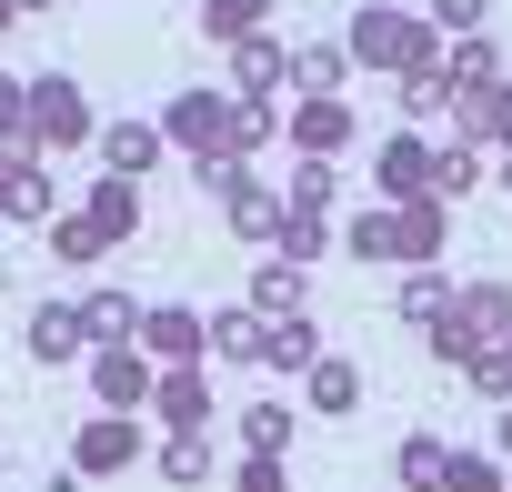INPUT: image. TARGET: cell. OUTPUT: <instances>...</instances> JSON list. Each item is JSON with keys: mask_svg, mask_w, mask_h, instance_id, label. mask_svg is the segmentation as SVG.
Masks as SVG:
<instances>
[{"mask_svg": "<svg viewBox=\"0 0 512 492\" xmlns=\"http://www.w3.org/2000/svg\"><path fill=\"white\" fill-rule=\"evenodd\" d=\"M422 11H402V0H362V11L342 21V51H352V71H402L412 51H422Z\"/></svg>", "mask_w": 512, "mask_h": 492, "instance_id": "6da1fadb", "label": "cell"}, {"mask_svg": "<svg viewBox=\"0 0 512 492\" xmlns=\"http://www.w3.org/2000/svg\"><path fill=\"white\" fill-rule=\"evenodd\" d=\"M91 131H101V121H91V91H81L71 71H41V81H31V131H21V141H31V151H81Z\"/></svg>", "mask_w": 512, "mask_h": 492, "instance_id": "7a4b0ae2", "label": "cell"}, {"mask_svg": "<svg viewBox=\"0 0 512 492\" xmlns=\"http://www.w3.org/2000/svg\"><path fill=\"white\" fill-rule=\"evenodd\" d=\"M161 141L191 151V161H221L231 151V91H171L161 101Z\"/></svg>", "mask_w": 512, "mask_h": 492, "instance_id": "3957f363", "label": "cell"}, {"mask_svg": "<svg viewBox=\"0 0 512 492\" xmlns=\"http://www.w3.org/2000/svg\"><path fill=\"white\" fill-rule=\"evenodd\" d=\"M352 91H332V101H292L282 111V141H292V161H342L352 151Z\"/></svg>", "mask_w": 512, "mask_h": 492, "instance_id": "277c9868", "label": "cell"}, {"mask_svg": "<svg viewBox=\"0 0 512 492\" xmlns=\"http://www.w3.org/2000/svg\"><path fill=\"white\" fill-rule=\"evenodd\" d=\"M141 352H151L161 372H201V362H211V312H191V302L141 312Z\"/></svg>", "mask_w": 512, "mask_h": 492, "instance_id": "5b68a950", "label": "cell"}, {"mask_svg": "<svg viewBox=\"0 0 512 492\" xmlns=\"http://www.w3.org/2000/svg\"><path fill=\"white\" fill-rule=\"evenodd\" d=\"M141 462V412H91L81 432H71V472L91 482V472H131Z\"/></svg>", "mask_w": 512, "mask_h": 492, "instance_id": "8992f818", "label": "cell"}, {"mask_svg": "<svg viewBox=\"0 0 512 492\" xmlns=\"http://www.w3.org/2000/svg\"><path fill=\"white\" fill-rule=\"evenodd\" d=\"M432 161H442V151H432L422 131H392L382 161H372V191H382L392 211H402V201H432Z\"/></svg>", "mask_w": 512, "mask_h": 492, "instance_id": "52a82bcc", "label": "cell"}, {"mask_svg": "<svg viewBox=\"0 0 512 492\" xmlns=\"http://www.w3.org/2000/svg\"><path fill=\"white\" fill-rule=\"evenodd\" d=\"M151 382H161V362H151L141 342L91 352V392H101V412H151Z\"/></svg>", "mask_w": 512, "mask_h": 492, "instance_id": "ba28073f", "label": "cell"}, {"mask_svg": "<svg viewBox=\"0 0 512 492\" xmlns=\"http://www.w3.org/2000/svg\"><path fill=\"white\" fill-rule=\"evenodd\" d=\"M442 322H452V332H462V342H472V362H482V352H492V342H502V332H512V282H462V292H452V312H442Z\"/></svg>", "mask_w": 512, "mask_h": 492, "instance_id": "9c48e42d", "label": "cell"}, {"mask_svg": "<svg viewBox=\"0 0 512 492\" xmlns=\"http://www.w3.org/2000/svg\"><path fill=\"white\" fill-rule=\"evenodd\" d=\"M31 362L41 372H61V362H91V332H81V302H31Z\"/></svg>", "mask_w": 512, "mask_h": 492, "instance_id": "30bf717a", "label": "cell"}, {"mask_svg": "<svg viewBox=\"0 0 512 492\" xmlns=\"http://www.w3.org/2000/svg\"><path fill=\"white\" fill-rule=\"evenodd\" d=\"M272 91H292V51H282L272 31L231 41V101H272Z\"/></svg>", "mask_w": 512, "mask_h": 492, "instance_id": "8fae6325", "label": "cell"}, {"mask_svg": "<svg viewBox=\"0 0 512 492\" xmlns=\"http://www.w3.org/2000/svg\"><path fill=\"white\" fill-rule=\"evenodd\" d=\"M91 141H101V171H111V181H141V171H161V151H171L161 121H101Z\"/></svg>", "mask_w": 512, "mask_h": 492, "instance_id": "7c38bea8", "label": "cell"}, {"mask_svg": "<svg viewBox=\"0 0 512 492\" xmlns=\"http://www.w3.org/2000/svg\"><path fill=\"white\" fill-rule=\"evenodd\" d=\"M221 221H231L241 241H262V252H272V231H282V191H272L262 171H241V181L221 191Z\"/></svg>", "mask_w": 512, "mask_h": 492, "instance_id": "4fadbf2b", "label": "cell"}, {"mask_svg": "<svg viewBox=\"0 0 512 492\" xmlns=\"http://www.w3.org/2000/svg\"><path fill=\"white\" fill-rule=\"evenodd\" d=\"M342 252H352V262H402V272H412V241H402V211H392V201H372V211L342 221Z\"/></svg>", "mask_w": 512, "mask_h": 492, "instance_id": "5bb4252c", "label": "cell"}, {"mask_svg": "<svg viewBox=\"0 0 512 492\" xmlns=\"http://www.w3.org/2000/svg\"><path fill=\"white\" fill-rule=\"evenodd\" d=\"M0 221H51V171L31 141H11V171H0Z\"/></svg>", "mask_w": 512, "mask_h": 492, "instance_id": "9a60e30c", "label": "cell"}, {"mask_svg": "<svg viewBox=\"0 0 512 492\" xmlns=\"http://www.w3.org/2000/svg\"><path fill=\"white\" fill-rule=\"evenodd\" d=\"M81 221L111 241V252H121V241L141 231V181H111V171H91V201H81Z\"/></svg>", "mask_w": 512, "mask_h": 492, "instance_id": "2e32d148", "label": "cell"}, {"mask_svg": "<svg viewBox=\"0 0 512 492\" xmlns=\"http://www.w3.org/2000/svg\"><path fill=\"white\" fill-rule=\"evenodd\" d=\"M151 422L161 432H211V382L201 372H161L151 382Z\"/></svg>", "mask_w": 512, "mask_h": 492, "instance_id": "e0dca14e", "label": "cell"}, {"mask_svg": "<svg viewBox=\"0 0 512 492\" xmlns=\"http://www.w3.org/2000/svg\"><path fill=\"white\" fill-rule=\"evenodd\" d=\"M81 332H91V352H121V342H141V302L131 292H81Z\"/></svg>", "mask_w": 512, "mask_h": 492, "instance_id": "ac0fdd59", "label": "cell"}, {"mask_svg": "<svg viewBox=\"0 0 512 492\" xmlns=\"http://www.w3.org/2000/svg\"><path fill=\"white\" fill-rule=\"evenodd\" d=\"M342 81H352V51H342V41H302V51H292V91H302V101H332Z\"/></svg>", "mask_w": 512, "mask_h": 492, "instance_id": "d6986e66", "label": "cell"}, {"mask_svg": "<svg viewBox=\"0 0 512 492\" xmlns=\"http://www.w3.org/2000/svg\"><path fill=\"white\" fill-rule=\"evenodd\" d=\"M492 91H502V81H492ZM492 91H452V111H442V121H452V141H462V151H502V101H492Z\"/></svg>", "mask_w": 512, "mask_h": 492, "instance_id": "ffe728a7", "label": "cell"}, {"mask_svg": "<svg viewBox=\"0 0 512 492\" xmlns=\"http://www.w3.org/2000/svg\"><path fill=\"white\" fill-rule=\"evenodd\" d=\"M452 292H462V282H442L432 262H412V272H402V292H392V312H402L412 332H432V322L452 312Z\"/></svg>", "mask_w": 512, "mask_h": 492, "instance_id": "44dd1931", "label": "cell"}, {"mask_svg": "<svg viewBox=\"0 0 512 492\" xmlns=\"http://www.w3.org/2000/svg\"><path fill=\"white\" fill-rule=\"evenodd\" d=\"M262 362H272V372H312V362H322V322H312V312L262 322Z\"/></svg>", "mask_w": 512, "mask_h": 492, "instance_id": "7402d4cb", "label": "cell"}, {"mask_svg": "<svg viewBox=\"0 0 512 492\" xmlns=\"http://www.w3.org/2000/svg\"><path fill=\"white\" fill-rule=\"evenodd\" d=\"M302 392H312V412H362V362H342V352H322L312 372H302Z\"/></svg>", "mask_w": 512, "mask_h": 492, "instance_id": "603a6c76", "label": "cell"}, {"mask_svg": "<svg viewBox=\"0 0 512 492\" xmlns=\"http://www.w3.org/2000/svg\"><path fill=\"white\" fill-rule=\"evenodd\" d=\"M322 252H332V211H292V201H282V231H272V262H302V272H312Z\"/></svg>", "mask_w": 512, "mask_h": 492, "instance_id": "cb8c5ba5", "label": "cell"}, {"mask_svg": "<svg viewBox=\"0 0 512 492\" xmlns=\"http://www.w3.org/2000/svg\"><path fill=\"white\" fill-rule=\"evenodd\" d=\"M292 422H302L292 402H272V392H251V402H241V452H272V462H282V452H292Z\"/></svg>", "mask_w": 512, "mask_h": 492, "instance_id": "d4e9b609", "label": "cell"}, {"mask_svg": "<svg viewBox=\"0 0 512 492\" xmlns=\"http://www.w3.org/2000/svg\"><path fill=\"white\" fill-rule=\"evenodd\" d=\"M262 322H292L302 312V262H251V292H241Z\"/></svg>", "mask_w": 512, "mask_h": 492, "instance_id": "484cf974", "label": "cell"}, {"mask_svg": "<svg viewBox=\"0 0 512 492\" xmlns=\"http://www.w3.org/2000/svg\"><path fill=\"white\" fill-rule=\"evenodd\" d=\"M272 11H282V0H201V41H251V31H272Z\"/></svg>", "mask_w": 512, "mask_h": 492, "instance_id": "4316f807", "label": "cell"}, {"mask_svg": "<svg viewBox=\"0 0 512 492\" xmlns=\"http://www.w3.org/2000/svg\"><path fill=\"white\" fill-rule=\"evenodd\" d=\"M282 141V101H231V151L221 161H262Z\"/></svg>", "mask_w": 512, "mask_h": 492, "instance_id": "83f0119b", "label": "cell"}, {"mask_svg": "<svg viewBox=\"0 0 512 492\" xmlns=\"http://www.w3.org/2000/svg\"><path fill=\"white\" fill-rule=\"evenodd\" d=\"M211 362H251V372H262V312H251V302L211 312Z\"/></svg>", "mask_w": 512, "mask_h": 492, "instance_id": "f1b7e54d", "label": "cell"}, {"mask_svg": "<svg viewBox=\"0 0 512 492\" xmlns=\"http://www.w3.org/2000/svg\"><path fill=\"white\" fill-rule=\"evenodd\" d=\"M482 181H492V151H462V141H442V161H432V201L452 211V201H462V191H482Z\"/></svg>", "mask_w": 512, "mask_h": 492, "instance_id": "f546056e", "label": "cell"}, {"mask_svg": "<svg viewBox=\"0 0 512 492\" xmlns=\"http://www.w3.org/2000/svg\"><path fill=\"white\" fill-rule=\"evenodd\" d=\"M442 462H452V442H442V432H402V452H392L402 492H442Z\"/></svg>", "mask_w": 512, "mask_h": 492, "instance_id": "4dcf8cb0", "label": "cell"}, {"mask_svg": "<svg viewBox=\"0 0 512 492\" xmlns=\"http://www.w3.org/2000/svg\"><path fill=\"white\" fill-rule=\"evenodd\" d=\"M442 71H452V91H492L502 81V51L472 31V41H442Z\"/></svg>", "mask_w": 512, "mask_h": 492, "instance_id": "1f68e13d", "label": "cell"}, {"mask_svg": "<svg viewBox=\"0 0 512 492\" xmlns=\"http://www.w3.org/2000/svg\"><path fill=\"white\" fill-rule=\"evenodd\" d=\"M151 462H161V482H171V492L211 482V442H201V432H161V452H151Z\"/></svg>", "mask_w": 512, "mask_h": 492, "instance_id": "d6a6232c", "label": "cell"}, {"mask_svg": "<svg viewBox=\"0 0 512 492\" xmlns=\"http://www.w3.org/2000/svg\"><path fill=\"white\" fill-rule=\"evenodd\" d=\"M442 492H512V462L502 452H452L442 462Z\"/></svg>", "mask_w": 512, "mask_h": 492, "instance_id": "836d02e7", "label": "cell"}, {"mask_svg": "<svg viewBox=\"0 0 512 492\" xmlns=\"http://www.w3.org/2000/svg\"><path fill=\"white\" fill-rule=\"evenodd\" d=\"M332 191H342V161H292V181H282L292 211H332Z\"/></svg>", "mask_w": 512, "mask_h": 492, "instance_id": "e575fe53", "label": "cell"}, {"mask_svg": "<svg viewBox=\"0 0 512 492\" xmlns=\"http://www.w3.org/2000/svg\"><path fill=\"white\" fill-rule=\"evenodd\" d=\"M101 252H111V241H101V231H91L81 211H71V221H51V262H71V272H91Z\"/></svg>", "mask_w": 512, "mask_h": 492, "instance_id": "d590c367", "label": "cell"}, {"mask_svg": "<svg viewBox=\"0 0 512 492\" xmlns=\"http://www.w3.org/2000/svg\"><path fill=\"white\" fill-rule=\"evenodd\" d=\"M422 21H432L442 41H472V31L492 21V0H432V11H422Z\"/></svg>", "mask_w": 512, "mask_h": 492, "instance_id": "8d00e7d4", "label": "cell"}, {"mask_svg": "<svg viewBox=\"0 0 512 492\" xmlns=\"http://www.w3.org/2000/svg\"><path fill=\"white\" fill-rule=\"evenodd\" d=\"M402 241H412V262L442 252V201H402Z\"/></svg>", "mask_w": 512, "mask_h": 492, "instance_id": "74e56055", "label": "cell"}, {"mask_svg": "<svg viewBox=\"0 0 512 492\" xmlns=\"http://www.w3.org/2000/svg\"><path fill=\"white\" fill-rule=\"evenodd\" d=\"M472 392H482V402H512V332H502V342L472 362Z\"/></svg>", "mask_w": 512, "mask_h": 492, "instance_id": "f35d334b", "label": "cell"}, {"mask_svg": "<svg viewBox=\"0 0 512 492\" xmlns=\"http://www.w3.org/2000/svg\"><path fill=\"white\" fill-rule=\"evenodd\" d=\"M21 131H31V81L0 71V141H21Z\"/></svg>", "mask_w": 512, "mask_h": 492, "instance_id": "ab89813d", "label": "cell"}, {"mask_svg": "<svg viewBox=\"0 0 512 492\" xmlns=\"http://www.w3.org/2000/svg\"><path fill=\"white\" fill-rule=\"evenodd\" d=\"M231 492H292V472H282L272 452H241V472H231Z\"/></svg>", "mask_w": 512, "mask_h": 492, "instance_id": "60d3db41", "label": "cell"}, {"mask_svg": "<svg viewBox=\"0 0 512 492\" xmlns=\"http://www.w3.org/2000/svg\"><path fill=\"white\" fill-rule=\"evenodd\" d=\"M492 452H502V462H512V402H502V412H492Z\"/></svg>", "mask_w": 512, "mask_h": 492, "instance_id": "b9f144b4", "label": "cell"}, {"mask_svg": "<svg viewBox=\"0 0 512 492\" xmlns=\"http://www.w3.org/2000/svg\"><path fill=\"white\" fill-rule=\"evenodd\" d=\"M492 101H502V151H512V81H502V91H492Z\"/></svg>", "mask_w": 512, "mask_h": 492, "instance_id": "7bdbcfd3", "label": "cell"}, {"mask_svg": "<svg viewBox=\"0 0 512 492\" xmlns=\"http://www.w3.org/2000/svg\"><path fill=\"white\" fill-rule=\"evenodd\" d=\"M11 21H21V11H11V0H0V31H11Z\"/></svg>", "mask_w": 512, "mask_h": 492, "instance_id": "ee69618b", "label": "cell"}, {"mask_svg": "<svg viewBox=\"0 0 512 492\" xmlns=\"http://www.w3.org/2000/svg\"><path fill=\"white\" fill-rule=\"evenodd\" d=\"M11 11H51V0H11Z\"/></svg>", "mask_w": 512, "mask_h": 492, "instance_id": "f6af8a7d", "label": "cell"}, {"mask_svg": "<svg viewBox=\"0 0 512 492\" xmlns=\"http://www.w3.org/2000/svg\"><path fill=\"white\" fill-rule=\"evenodd\" d=\"M502 191H512V151H502Z\"/></svg>", "mask_w": 512, "mask_h": 492, "instance_id": "bcb514c9", "label": "cell"}, {"mask_svg": "<svg viewBox=\"0 0 512 492\" xmlns=\"http://www.w3.org/2000/svg\"><path fill=\"white\" fill-rule=\"evenodd\" d=\"M0 171H11V141H0Z\"/></svg>", "mask_w": 512, "mask_h": 492, "instance_id": "7dc6e473", "label": "cell"}]
</instances>
